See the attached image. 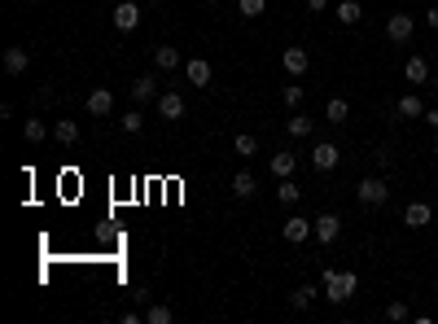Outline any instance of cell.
<instances>
[{"mask_svg": "<svg viewBox=\"0 0 438 324\" xmlns=\"http://www.w3.org/2000/svg\"><path fill=\"white\" fill-rule=\"evenodd\" d=\"M425 123H430L434 132H438V110H425Z\"/></svg>", "mask_w": 438, "mask_h": 324, "instance_id": "d590c367", "label": "cell"}, {"mask_svg": "<svg viewBox=\"0 0 438 324\" xmlns=\"http://www.w3.org/2000/svg\"><path fill=\"white\" fill-rule=\"evenodd\" d=\"M233 149H237V158H254V154H258V140H254L250 132H237V136H233Z\"/></svg>", "mask_w": 438, "mask_h": 324, "instance_id": "cb8c5ba5", "label": "cell"}, {"mask_svg": "<svg viewBox=\"0 0 438 324\" xmlns=\"http://www.w3.org/2000/svg\"><path fill=\"white\" fill-rule=\"evenodd\" d=\"M430 219H434L430 202H408V210H403V223H408V228H425Z\"/></svg>", "mask_w": 438, "mask_h": 324, "instance_id": "9c48e42d", "label": "cell"}, {"mask_svg": "<svg viewBox=\"0 0 438 324\" xmlns=\"http://www.w3.org/2000/svg\"><path fill=\"white\" fill-rule=\"evenodd\" d=\"M425 22H430V27L438 31V5H430V9H425Z\"/></svg>", "mask_w": 438, "mask_h": 324, "instance_id": "836d02e7", "label": "cell"}, {"mask_svg": "<svg viewBox=\"0 0 438 324\" xmlns=\"http://www.w3.org/2000/svg\"><path fill=\"white\" fill-rule=\"evenodd\" d=\"M158 115L175 123V119H184V96L180 92H158Z\"/></svg>", "mask_w": 438, "mask_h": 324, "instance_id": "52a82bcc", "label": "cell"}, {"mask_svg": "<svg viewBox=\"0 0 438 324\" xmlns=\"http://www.w3.org/2000/svg\"><path fill=\"white\" fill-rule=\"evenodd\" d=\"M22 136H27L31 145H40V140H48V127H44V119H27V123H22Z\"/></svg>", "mask_w": 438, "mask_h": 324, "instance_id": "484cf974", "label": "cell"}, {"mask_svg": "<svg viewBox=\"0 0 438 324\" xmlns=\"http://www.w3.org/2000/svg\"><path fill=\"white\" fill-rule=\"evenodd\" d=\"M434 61H438V44H434Z\"/></svg>", "mask_w": 438, "mask_h": 324, "instance_id": "f35d334b", "label": "cell"}, {"mask_svg": "<svg viewBox=\"0 0 438 324\" xmlns=\"http://www.w3.org/2000/svg\"><path fill=\"white\" fill-rule=\"evenodd\" d=\"M119 127H123V132H127V136H136V132H140V127H145V115H140V110H127V115L119 119Z\"/></svg>", "mask_w": 438, "mask_h": 324, "instance_id": "83f0119b", "label": "cell"}, {"mask_svg": "<svg viewBox=\"0 0 438 324\" xmlns=\"http://www.w3.org/2000/svg\"><path fill=\"white\" fill-rule=\"evenodd\" d=\"M237 9H241V18H258L268 9V0H237Z\"/></svg>", "mask_w": 438, "mask_h": 324, "instance_id": "f546056e", "label": "cell"}, {"mask_svg": "<svg viewBox=\"0 0 438 324\" xmlns=\"http://www.w3.org/2000/svg\"><path fill=\"white\" fill-rule=\"evenodd\" d=\"M254 189H258V180H254L250 171H237V175H233V198L246 202V198H254Z\"/></svg>", "mask_w": 438, "mask_h": 324, "instance_id": "ac0fdd59", "label": "cell"}, {"mask_svg": "<svg viewBox=\"0 0 438 324\" xmlns=\"http://www.w3.org/2000/svg\"><path fill=\"white\" fill-rule=\"evenodd\" d=\"M145 5H162V0H145Z\"/></svg>", "mask_w": 438, "mask_h": 324, "instance_id": "8d00e7d4", "label": "cell"}, {"mask_svg": "<svg viewBox=\"0 0 438 324\" xmlns=\"http://www.w3.org/2000/svg\"><path fill=\"white\" fill-rule=\"evenodd\" d=\"M184 75H189V84L206 88V84H210V61H206V57H189V61H184Z\"/></svg>", "mask_w": 438, "mask_h": 324, "instance_id": "4fadbf2b", "label": "cell"}, {"mask_svg": "<svg viewBox=\"0 0 438 324\" xmlns=\"http://www.w3.org/2000/svg\"><path fill=\"white\" fill-rule=\"evenodd\" d=\"M154 66L158 71H175V66H180V48H171V44L154 48Z\"/></svg>", "mask_w": 438, "mask_h": 324, "instance_id": "d6986e66", "label": "cell"}, {"mask_svg": "<svg viewBox=\"0 0 438 324\" xmlns=\"http://www.w3.org/2000/svg\"><path fill=\"white\" fill-rule=\"evenodd\" d=\"M307 9H312V13H320V9H329V0H307Z\"/></svg>", "mask_w": 438, "mask_h": 324, "instance_id": "e575fe53", "label": "cell"}, {"mask_svg": "<svg viewBox=\"0 0 438 324\" xmlns=\"http://www.w3.org/2000/svg\"><path fill=\"white\" fill-rule=\"evenodd\" d=\"M386 320H395V324H403V320H412V311H408V302H390V307H386Z\"/></svg>", "mask_w": 438, "mask_h": 324, "instance_id": "4dcf8cb0", "label": "cell"}, {"mask_svg": "<svg viewBox=\"0 0 438 324\" xmlns=\"http://www.w3.org/2000/svg\"><path fill=\"white\" fill-rule=\"evenodd\" d=\"M324 119H329V123H337V127H342V123L351 119V105L342 101V96H333V101H329V105H324Z\"/></svg>", "mask_w": 438, "mask_h": 324, "instance_id": "7402d4cb", "label": "cell"}, {"mask_svg": "<svg viewBox=\"0 0 438 324\" xmlns=\"http://www.w3.org/2000/svg\"><path fill=\"white\" fill-rule=\"evenodd\" d=\"M27 66H31V53H27L22 44L5 48V71H9V75H27Z\"/></svg>", "mask_w": 438, "mask_h": 324, "instance_id": "7c38bea8", "label": "cell"}, {"mask_svg": "<svg viewBox=\"0 0 438 324\" xmlns=\"http://www.w3.org/2000/svg\"><path fill=\"white\" fill-rule=\"evenodd\" d=\"M307 233H316V219L307 223L302 215H289V219H285V228H281V237L289 241V246H302V241H307Z\"/></svg>", "mask_w": 438, "mask_h": 324, "instance_id": "5b68a950", "label": "cell"}, {"mask_svg": "<svg viewBox=\"0 0 438 324\" xmlns=\"http://www.w3.org/2000/svg\"><path fill=\"white\" fill-rule=\"evenodd\" d=\"M285 132H289V136H294V140H302V136H312V119H307V115H294V119H289V123H285Z\"/></svg>", "mask_w": 438, "mask_h": 324, "instance_id": "4316f807", "label": "cell"}, {"mask_svg": "<svg viewBox=\"0 0 438 324\" xmlns=\"http://www.w3.org/2000/svg\"><path fill=\"white\" fill-rule=\"evenodd\" d=\"M84 105H88V115H96V119H105V115H110V110H115V96H110L105 88H92Z\"/></svg>", "mask_w": 438, "mask_h": 324, "instance_id": "30bf717a", "label": "cell"}, {"mask_svg": "<svg viewBox=\"0 0 438 324\" xmlns=\"http://www.w3.org/2000/svg\"><path fill=\"white\" fill-rule=\"evenodd\" d=\"M337 237H342V219H337L333 210H324V215L316 219V241H324V246H333Z\"/></svg>", "mask_w": 438, "mask_h": 324, "instance_id": "8992f818", "label": "cell"}, {"mask_svg": "<svg viewBox=\"0 0 438 324\" xmlns=\"http://www.w3.org/2000/svg\"><path fill=\"white\" fill-rule=\"evenodd\" d=\"M171 320H175V311H171L167 302H154L149 311H145V324H171Z\"/></svg>", "mask_w": 438, "mask_h": 324, "instance_id": "d4e9b609", "label": "cell"}, {"mask_svg": "<svg viewBox=\"0 0 438 324\" xmlns=\"http://www.w3.org/2000/svg\"><path fill=\"white\" fill-rule=\"evenodd\" d=\"M372 158H377V167H390V158H395V154H390V149H386V145H381V149L372 154Z\"/></svg>", "mask_w": 438, "mask_h": 324, "instance_id": "d6a6232c", "label": "cell"}, {"mask_svg": "<svg viewBox=\"0 0 438 324\" xmlns=\"http://www.w3.org/2000/svg\"><path fill=\"white\" fill-rule=\"evenodd\" d=\"M53 140H57V145H75V140H79V123H75V119H57V123H53Z\"/></svg>", "mask_w": 438, "mask_h": 324, "instance_id": "e0dca14e", "label": "cell"}, {"mask_svg": "<svg viewBox=\"0 0 438 324\" xmlns=\"http://www.w3.org/2000/svg\"><path fill=\"white\" fill-rule=\"evenodd\" d=\"M285 71L289 75H307V66H312V53H307V48H285Z\"/></svg>", "mask_w": 438, "mask_h": 324, "instance_id": "5bb4252c", "label": "cell"}, {"mask_svg": "<svg viewBox=\"0 0 438 324\" xmlns=\"http://www.w3.org/2000/svg\"><path fill=\"white\" fill-rule=\"evenodd\" d=\"M386 36H390V44H412V36H416L412 13H390V22H386Z\"/></svg>", "mask_w": 438, "mask_h": 324, "instance_id": "3957f363", "label": "cell"}, {"mask_svg": "<svg viewBox=\"0 0 438 324\" xmlns=\"http://www.w3.org/2000/svg\"><path fill=\"white\" fill-rule=\"evenodd\" d=\"M355 285H360V277H355V272H333V267H324V272H320V289H324V298L337 302V307H342V302L355 294Z\"/></svg>", "mask_w": 438, "mask_h": 324, "instance_id": "6da1fadb", "label": "cell"}, {"mask_svg": "<svg viewBox=\"0 0 438 324\" xmlns=\"http://www.w3.org/2000/svg\"><path fill=\"white\" fill-rule=\"evenodd\" d=\"M312 302H316V285H298L294 294H289V307H294V311H312Z\"/></svg>", "mask_w": 438, "mask_h": 324, "instance_id": "44dd1931", "label": "cell"}, {"mask_svg": "<svg viewBox=\"0 0 438 324\" xmlns=\"http://www.w3.org/2000/svg\"><path fill=\"white\" fill-rule=\"evenodd\" d=\"M115 27H119V31H136V27H140V5H132V0L115 5Z\"/></svg>", "mask_w": 438, "mask_h": 324, "instance_id": "ba28073f", "label": "cell"}, {"mask_svg": "<svg viewBox=\"0 0 438 324\" xmlns=\"http://www.w3.org/2000/svg\"><path fill=\"white\" fill-rule=\"evenodd\" d=\"M434 149H438V132H434Z\"/></svg>", "mask_w": 438, "mask_h": 324, "instance_id": "74e56055", "label": "cell"}, {"mask_svg": "<svg viewBox=\"0 0 438 324\" xmlns=\"http://www.w3.org/2000/svg\"><path fill=\"white\" fill-rule=\"evenodd\" d=\"M294 167H298V158H294V154H272V175H277V180L294 175Z\"/></svg>", "mask_w": 438, "mask_h": 324, "instance_id": "603a6c76", "label": "cell"}, {"mask_svg": "<svg viewBox=\"0 0 438 324\" xmlns=\"http://www.w3.org/2000/svg\"><path fill=\"white\" fill-rule=\"evenodd\" d=\"M277 198H281L285 206H294V202L302 198V189H298V184H294V180H289V175H285V180H281V189H277Z\"/></svg>", "mask_w": 438, "mask_h": 324, "instance_id": "f1b7e54d", "label": "cell"}, {"mask_svg": "<svg viewBox=\"0 0 438 324\" xmlns=\"http://www.w3.org/2000/svg\"><path fill=\"white\" fill-rule=\"evenodd\" d=\"M403 79H408V84H425V79H430V61L412 53L408 61H403Z\"/></svg>", "mask_w": 438, "mask_h": 324, "instance_id": "9a60e30c", "label": "cell"}, {"mask_svg": "<svg viewBox=\"0 0 438 324\" xmlns=\"http://www.w3.org/2000/svg\"><path fill=\"white\" fill-rule=\"evenodd\" d=\"M360 18H364V5H360V0H342V5H337V22H342V27H355Z\"/></svg>", "mask_w": 438, "mask_h": 324, "instance_id": "ffe728a7", "label": "cell"}, {"mask_svg": "<svg viewBox=\"0 0 438 324\" xmlns=\"http://www.w3.org/2000/svg\"><path fill=\"white\" fill-rule=\"evenodd\" d=\"M434 5H438V0H434Z\"/></svg>", "mask_w": 438, "mask_h": 324, "instance_id": "60d3db41", "label": "cell"}, {"mask_svg": "<svg viewBox=\"0 0 438 324\" xmlns=\"http://www.w3.org/2000/svg\"><path fill=\"white\" fill-rule=\"evenodd\" d=\"M132 96L136 101H158V79L154 75H136L132 79Z\"/></svg>", "mask_w": 438, "mask_h": 324, "instance_id": "2e32d148", "label": "cell"}, {"mask_svg": "<svg viewBox=\"0 0 438 324\" xmlns=\"http://www.w3.org/2000/svg\"><path fill=\"white\" fill-rule=\"evenodd\" d=\"M337 158H342V149H337L333 140H316V149H312V167L316 171H333Z\"/></svg>", "mask_w": 438, "mask_h": 324, "instance_id": "277c9868", "label": "cell"}, {"mask_svg": "<svg viewBox=\"0 0 438 324\" xmlns=\"http://www.w3.org/2000/svg\"><path fill=\"white\" fill-rule=\"evenodd\" d=\"M395 115L399 119H425V101H421L416 92H408V96H399V101H395Z\"/></svg>", "mask_w": 438, "mask_h": 324, "instance_id": "8fae6325", "label": "cell"}, {"mask_svg": "<svg viewBox=\"0 0 438 324\" xmlns=\"http://www.w3.org/2000/svg\"><path fill=\"white\" fill-rule=\"evenodd\" d=\"M355 198H360L364 206H386V198H390V184H386L381 175H368V180L355 184Z\"/></svg>", "mask_w": 438, "mask_h": 324, "instance_id": "7a4b0ae2", "label": "cell"}, {"mask_svg": "<svg viewBox=\"0 0 438 324\" xmlns=\"http://www.w3.org/2000/svg\"><path fill=\"white\" fill-rule=\"evenodd\" d=\"M31 5H44V0H31Z\"/></svg>", "mask_w": 438, "mask_h": 324, "instance_id": "ab89813d", "label": "cell"}, {"mask_svg": "<svg viewBox=\"0 0 438 324\" xmlns=\"http://www.w3.org/2000/svg\"><path fill=\"white\" fill-rule=\"evenodd\" d=\"M302 96H307L302 84H289V88H285V105H289V110H298V105H302Z\"/></svg>", "mask_w": 438, "mask_h": 324, "instance_id": "1f68e13d", "label": "cell"}]
</instances>
